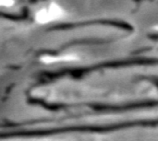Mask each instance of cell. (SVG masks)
<instances>
[{
    "mask_svg": "<svg viewBox=\"0 0 158 141\" xmlns=\"http://www.w3.org/2000/svg\"><path fill=\"white\" fill-rule=\"evenodd\" d=\"M33 20L38 25H46L52 22L46 7H41L37 9L33 14Z\"/></svg>",
    "mask_w": 158,
    "mask_h": 141,
    "instance_id": "6da1fadb",
    "label": "cell"
},
{
    "mask_svg": "<svg viewBox=\"0 0 158 141\" xmlns=\"http://www.w3.org/2000/svg\"><path fill=\"white\" fill-rule=\"evenodd\" d=\"M47 11H48V14L50 16V18L52 21H55V20H57L59 19L62 16H63V10L62 8L59 6V5H57L56 3H50L47 6Z\"/></svg>",
    "mask_w": 158,
    "mask_h": 141,
    "instance_id": "7a4b0ae2",
    "label": "cell"
},
{
    "mask_svg": "<svg viewBox=\"0 0 158 141\" xmlns=\"http://www.w3.org/2000/svg\"><path fill=\"white\" fill-rule=\"evenodd\" d=\"M16 5V0H0V8H12Z\"/></svg>",
    "mask_w": 158,
    "mask_h": 141,
    "instance_id": "3957f363",
    "label": "cell"
}]
</instances>
